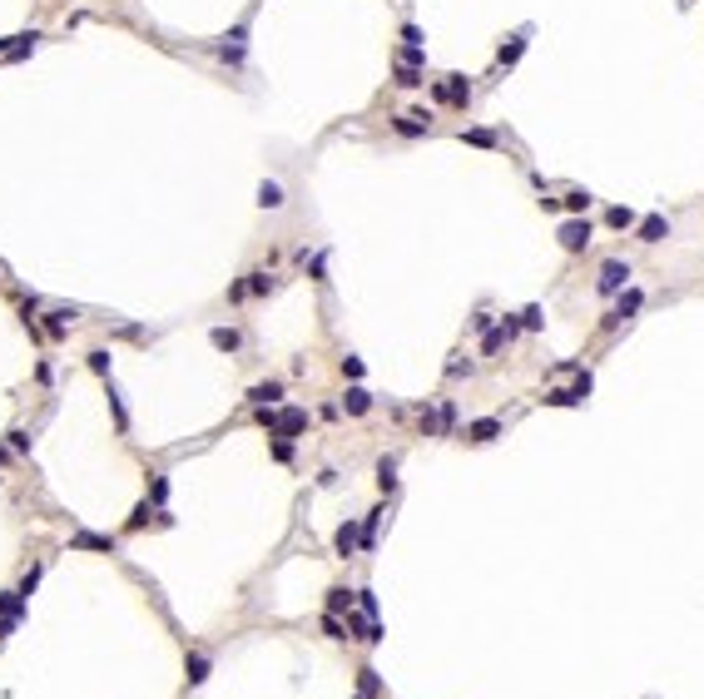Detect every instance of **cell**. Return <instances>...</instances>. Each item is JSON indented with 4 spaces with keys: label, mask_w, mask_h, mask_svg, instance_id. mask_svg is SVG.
<instances>
[{
    "label": "cell",
    "mask_w": 704,
    "mask_h": 699,
    "mask_svg": "<svg viewBox=\"0 0 704 699\" xmlns=\"http://www.w3.org/2000/svg\"><path fill=\"white\" fill-rule=\"evenodd\" d=\"M556 243L575 258V253H585L590 243H595V224H590V213H566V219L556 224Z\"/></svg>",
    "instance_id": "1"
},
{
    "label": "cell",
    "mask_w": 704,
    "mask_h": 699,
    "mask_svg": "<svg viewBox=\"0 0 704 699\" xmlns=\"http://www.w3.org/2000/svg\"><path fill=\"white\" fill-rule=\"evenodd\" d=\"M630 278H635V263L615 253V258L601 263V273H595V293H601V298H615V293L630 288Z\"/></svg>",
    "instance_id": "2"
},
{
    "label": "cell",
    "mask_w": 704,
    "mask_h": 699,
    "mask_svg": "<svg viewBox=\"0 0 704 699\" xmlns=\"http://www.w3.org/2000/svg\"><path fill=\"white\" fill-rule=\"evenodd\" d=\"M640 308H645V288H625V293H615V308L595 322V328H601V333H615V328H625Z\"/></svg>",
    "instance_id": "3"
},
{
    "label": "cell",
    "mask_w": 704,
    "mask_h": 699,
    "mask_svg": "<svg viewBox=\"0 0 704 699\" xmlns=\"http://www.w3.org/2000/svg\"><path fill=\"white\" fill-rule=\"evenodd\" d=\"M670 233H675V224H670V213H665V208L640 213V224H635V243H645V248H660Z\"/></svg>",
    "instance_id": "4"
},
{
    "label": "cell",
    "mask_w": 704,
    "mask_h": 699,
    "mask_svg": "<svg viewBox=\"0 0 704 699\" xmlns=\"http://www.w3.org/2000/svg\"><path fill=\"white\" fill-rule=\"evenodd\" d=\"M531 35H536V25H521L516 35H506V40H501V50H496V70H516V60L526 55Z\"/></svg>",
    "instance_id": "5"
},
{
    "label": "cell",
    "mask_w": 704,
    "mask_h": 699,
    "mask_svg": "<svg viewBox=\"0 0 704 699\" xmlns=\"http://www.w3.org/2000/svg\"><path fill=\"white\" fill-rule=\"evenodd\" d=\"M392 134H402V139H426V134H431V115H426V110L392 115Z\"/></svg>",
    "instance_id": "6"
},
{
    "label": "cell",
    "mask_w": 704,
    "mask_h": 699,
    "mask_svg": "<svg viewBox=\"0 0 704 699\" xmlns=\"http://www.w3.org/2000/svg\"><path fill=\"white\" fill-rule=\"evenodd\" d=\"M219 55L229 60V65H243V55H248V15L224 35V45H219Z\"/></svg>",
    "instance_id": "7"
},
{
    "label": "cell",
    "mask_w": 704,
    "mask_h": 699,
    "mask_svg": "<svg viewBox=\"0 0 704 699\" xmlns=\"http://www.w3.org/2000/svg\"><path fill=\"white\" fill-rule=\"evenodd\" d=\"M501 432H506V426H501V417H476V421H466V442H476V447L496 442Z\"/></svg>",
    "instance_id": "8"
},
{
    "label": "cell",
    "mask_w": 704,
    "mask_h": 699,
    "mask_svg": "<svg viewBox=\"0 0 704 699\" xmlns=\"http://www.w3.org/2000/svg\"><path fill=\"white\" fill-rule=\"evenodd\" d=\"M635 224H640V213H635L630 203H610V208H605V229H615V233L630 229V233H635Z\"/></svg>",
    "instance_id": "9"
},
{
    "label": "cell",
    "mask_w": 704,
    "mask_h": 699,
    "mask_svg": "<svg viewBox=\"0 0 704 699\" xmlns=\"http://www.w3.org/2000/svg\"><path fill=\"white\" fill-rule=\"evenodd\" d=\"M343 412H347V417H367V412H372V392L352 382V387L343 392Z\"/></svg>",
    "instance_id": "10"
},
{
    "label": "cell",
    "mask_w": 704,
    "mask_h": 699,
    "mask_svg": "<svg viewBox=\"0 0 704 699\" xmlns=\"http://www.w3.org/2000/svg\"><path fill=\"white\" fill-rule=\"evenodd\" d=\"M248 402H253V407H278V402H283V382L273 377V382H258V387H248Z\"/></svg>",
    "instance_id": "11"
},
{
    "label": "cell",
    "mask_w": 704,
    "mask_h": 699,
    "mask_svg": "<svg viewBox=\"0 0 704 699\" xmlns=\"http://www.w3.org/2000/svg\"><path fill=\"white\" fill-rule=\"evenodd\" d=\"M590 203H595V194L580 189V184H570V189L561 194V208H566V213H590Z\"/></svg>",
    "instance_id": "12"
},
{
    "label": "cell",
    "mask_w": 704,
    "mask_h": 699,
    "mask_svg": "<svg viewBox=\"0 0 704 699\" xmlns=\"http://www.w3.org/2000/svg\"><path fill=\"white\" fill-rule=\"evenodd\" d=\"M333 546H338L343 556H352V551L362 546V526H357V521H343V526H338V535H333Z\"/></svg>",
    "instance_id": "13"
},
{
    "label": "cell",
    "mask_w": 704,
    "mask_h": 699,
    "mask_svg": "<svg viewBox=\"0 0 704 699\" xmlns=\"http://www.w3.org/2000/svg\"><path fill=\"white\" fill-rule=\"evenodd\" d=\"M447 89H452V110H471V80L466 75H447Z\"/></svg>",
    "instance_id": "14"
},
{
    "label": "cell",
    "mask_w": 704,
    "mask_h": 699,
    "mask_svg": "<svg viewBox=\"0 0 704 699\" xmlns=\"http://www.w3.org/2000/svg\"><path fill=\"white\" fill-rule=\"evenodd\" d=\"M288 199H283V184L278 179H263L258 184V208H283Z\"/></svg>",
    "instance_id": "15"
},
{
    "label": "cell",
    "mask_w": 704,
    "mask_h": 699,
    "mask_svg": "<svg viewBox=\"0 0 704 699\" xmlns=\"http://www.w3.org/2000/svg\"><path fill=\"white\" fill-rule=\"evenodd\" d=\"M352 605H357V590H343V585L328 590V615H347Z\"/></svg>",
    "instance_id": "16"
},
{
    "label": "cell",
    "mask_w": 704,
    "mask_h": 699,
    "mask_svg": "<svg viewBox=\"0 0 704 699\" xmlns=\"http://www.w3.org/2000/svg\"><path fill=\"white\" fill-rule=\"evenodd\" d=\"M377 491H397V456H382V461H377Z\"/></svg>",
    "instance_id": "17"
},
{
    "label": "cell",
    "mask_w": 704,
    "mask_h": 699,
    "mask_svg": "<svg viewBox=\"0 0 704 699\" xmlns=\"http://www.w3.org/2000/svg\"><path fill=\"white\" fill-rule=\"evenodd\" d=\"M392 85H397V89H422L426 75H422V65H402V60H397V80H392Z\"/></svg>",
    "instance_id": "18"
},
{
    "label": "cell",
    "mask_w": 704,
    "mask_h": 699,
    "mask_svg": "<svg viewBox=\"0 0 704 699\" xmlns=\"http://www.w3.org/2000/svg\"><path fill=\"white\" fill-rule=\"evenodd\" d=\"M0 615H6L10 625H20V615H25V596H20V590H6V596H0Z\"/></svg>",
    "instance_id": "19"
},
{
    "label": "cell",
    "mask_w": 704,
    "mask_h": 699,
    "mask_svg": "<svg viewBox=\"0 0 704 699\" xmlns=\"http://www.w3.org/2000/svg\"><path fill=\"white\" fill-rule=\"evenodd\" d=\"M461 144H471V149H496L501 134H496V129H461Z\"/></svg>",
    "instance_id": "20"
},
{
    "label": "cell",
    "mask_w": 704,
    "mask_h": 699,
    "mask_svg": "<svg viewBox=\"0 0 704 699\" xmlns=\"http://www.w3.org/2000/svg\"><path fill=\"white\" fill-rule=\"evenodd\" d=\"M208 343H213V347H219V352H238V347H243V338H238V328H213V333H208Z\"/></svg>",
    "instance_id": "21"
},
{
    "label": "cell",
    "mask_w": 704,
    "mask_h": 699,
    "mask_svg": "<svg viewBox=\"0 0 704 699\" xmlns=\"http://www.w3.org/2000/svg\"><path fill=\"white\" fill-rule=\"evenodd\" d=\"M273 288H278V278H273V273H248V298H268Z\"/></svg>",
    "instance_id": "22"
},
{
    "label": "cell",
    "mask_w": 704,
    "mask_h": 699,
    "mask_svg": "<svg viewBox=\"0 0 704 699\" xmlns=\"http://www.w3.org/2000/svg\"><path fill=\"white\" fill-rule=\"evenodd\" d=\"M540 402H546V407H580V397H575L570 387H551V392L540 397Z\"/></svg>",
    "instance_id": "23"
},
{
    "label": "cell",
    "mask_w": 704,
    "mask_h": 699,
    "mask_svg": "<svg viewBox=\"0 0 704 699\" xmlns=\"http://www.w3.org/2000/svg\"><path fill=\"white\" fill-rule=\"evenodd\" d=\"M184 670H189V684H203L208 679V655H189Z\"/></svg>",
    "instance_id": "24"
},
{
    "label": "cell",
    "mask_w": 704,
    "mask_h": 699,
    "mask_svg": "<svg viewBox=\"0 0 704 699\" xmlns=\"http://www.w3.org/2000/svg\"><path fill=\"white\" fill-rule=\"evenodd\" d=\"M45 333H50V338H65V333H70V312H45Z\"/></svg>",
    "instance_id": "25"
},
{
    "label": "cell",
    "mask_w": 704,
    "mask_h": 699,
    "mask_svg": "<svg viewBox=\"0 0 704 699\" xmlns=\"http://www.w3.org/2000/svg\"><path fill=\"white\" fill-rule=\"evenodd\" d=\"M75 546H80V551H115L110 535H89V531H85V535H75Z\"/></svg>",
    "instance_id": "26"
},
{
    "label": "cell",
    "mask_w": 704,
    "mask_h": 699,
    "mask_svg": "<svg viewBox=\"0 0 704 699\" xmlns=\"http://www.w3.org/2000/svg\"><path fill=\"white\" fill-rule=\"evenodd\" d=\"M521 322H526V333H540V328H546V312H540V303L521 308Z\"/></svg>",
    "instance_id": "27"
},
{
    "label": "cell",
    "mask_w": 704,
    "mask_h": 699,
    "mask_svg": "<svg viewBox=\"0 0 704 699\" xmlns=\"http://www.w3.org/2000/svg\"><path fill=\"white\" fill-rule=\"evenodd\" d=\"M338 367H343V377H347V382H362V372H367V367H362V357H343Z\"/></svg>",
    "instance_id": "28"
},
{
    "label": "cell",
    "mask_w": 704,
    "mask_h": 699,
    "mask_svg": "<svg viewBox=\"0 0 704 699\" xmlns=\"http://www.w3.org/2000/svg\"><path fill=\"white\" fill-rule=\"evenodd\" d=\"M322 635H328V640H347V625L338 615H322Z\"/></svg>",
    "instance_id": "29"
},
{
    "label": "cell",
    "mask_w": 704,
    "mask_h": 699,
    "mask_svg": "<svg viewBox=\"0 0 704 699\" xmlns=\"http://www.w3.org/2000/svg\"><path fill=\"white\" fill-rule=\"evenodd\" d=\"M357 684H362V694H382V679H377V670H357Z\"/></svg>",
    "instance_id": "30"
},
{
    "label": "cell",
    "mask_w": 704,
    "mask_h": 699,
    "mask_svg": "<svg viewBox=\"0 0 704 699\" xmlns=\"http://www.w3.org/2000/svg\"><path fill=\"white\" fill-rule=\"evenodd\" d=\"M110 362H115V357L104 352V347H94V352H89V367L99 372V377H110Z\"/></svg>",
    "instance_id": "31"
},
{
    "label": "cell",
    "mask_w": 704,
    "mask_h": 699,
    "mask_svg": "<svg viewBox=\"0 0 704 699\" xmlns=\"http://www.w3.org/2000/svg\"><path fill=\"white\" fill-rule=\"evenodd\" d=\"M402 40H407V45H417V50L426 45V35H422V25H417V20H402Z\"/></svg>",
    "instance_id": "32"
},
{
    "label": "cell",
    "mask_w": 704,
    "mask_h": 699,
    "mask_svg": "<svg viewBox=\"0 0 704 699\" xmlns=\"http://www.w3.org/2000/svg\"><path fill=\"white\" fill-rule=\"evenodd\" d=\"M149 496H154V506H164V501H169V476H154V487H149Z\"/></svg>",
    "instance_id": "33"
},
{
    "label": "cell",
    "mask_w": 704,
    "mask_h": 699,
    "mask_svg": "<svg viewBox=\"0 0 704 699\" xmlns=\"http://www.w3.org/2000/svg\"><path fill=\"white\" fill-rule=\"evenodd\" d=\"M536 203H540V213H551V219H556V213H566V208H561V199H556V194H546V189H540V199H536Z\"/></svg>",
    "instance_id": "34"
},
{
    "label": "cell",
    "mask_w": 704,
    "mask_h": 699,
    "mask_svg": "<svg viewBox=\"0 0 704 699\" xmlns=\"http://www.w3.org/2000/svg\"><path fill=\"white\" fill-rule=\"evenodd\" d=\"M491 328H496V317H491V312H486V308H481V312L471 317V333H491Z\"/></svg>",
    "instance_id": "35"
},
{
    "label": "cell",
    "mask_w": 704,
    "mask_h": 699,
    "mask_svg": "<svg viewBox=\"0 0 704 699\" xmlns=\"http://www.w3.org/2000/svg\"><path fill=\"white\" fill-rule=\"evenodd\" d=\"M590 387H595V377H590V372L580 367V377H575V387H570V392H575V397L585 402V397H590Z\"/></svg>",
    "instance_id": "36"
},
{
    "label": "cell",
    "mask_w": 704,
    "mask_h": 699,
    "mask_svg": "<svg viewBox=\"0 0 704 699\" xmlns=\"http://www.w3.org/2000/svg\"><path fill=\"white\" fill-rule=\"evenodd\" d=\"M357 610H362V615H377V596H372V590H357Z\"/></svg>",
    "instance_id": "37"
},
{
    "label": "cell",
    "mask_w": 704,
    "mask_h": 699,
    "mask_svg": "<svg viewBox=\"0 0 704 699\" xmlns=\"http://www.w3.org/2000/svg\"><path fill=\"white\" fill-rule=\"evenodd\" d=\"M243 298H248V278H234L229 283V303H243Z\"/></svg>",
    "instance_id": "38"
},
{
    "label": "cell",
    "mask_w": 704,
    "mask_h": 699,
    "mask_svg": "<svg viewBox=\"0 0 704 699\" xmlns=\"http://www.w3.org/2000/svg\"><path fill=\"white\" fill-rule=\"evenodd\" d=\"M273 461H293V442H288V437L273 442Z\"/></svg>",
    "instance_id": "39"
},
{
    "label": "cell",
    "mask_w": 704,
    "mask_h": 699,
    "mask_svg": "<svg viewBox=\"0 0 704 699\" xmlns=\"http://www.w3.org/2000/svg\"><path fill=\"white\" fill-rule=\"evenodd\" d=\"M35 585H40V565H30V575L20 580V596H30V590H35Z\"/></svg>",
    "instance_id": "40"
},
{
    "label": "cell",
    "mask_w": 704,
    "mask_h": 699,
    "mask_svg": "<svg viewBox=\"0 0 704 699\" xmlns=\"http://www.w3.org/2000/svg\"><path fill=\"white\" fill-rule=\"evenodd\" d=\"M313 278H317V283H328V258H322V253L313 258Z\"/></svg>",
    "instance_id": "41"
},
{
    "label": "cell",
    "mask_w": 704,
    "mask_h": 699,
    "mask_svg": "<svg viewBox=\"0 0 704 699\" xmlns=\"http://www.w3.org/2000/svg\"><path fill=\"white\" fill-rule=\"evenodd\" d=\"M149 516H154V511H149V501H144V506H139V511H134V516H129V531H139V526H144V521H149Z\"/></svg>",
    "instance_id": "42"
},
{
    "label": "cell",
    "mask_w": 704,
    "mask_h": 699,
    "mask_svg": "<svg viewBox=\"0 0 704 699\" xmlns=\"http://www.w3.org/2000/svg\"><path fill=\"white\" fill-rule=\"evenodd\" d=\"M0 461H6V452H0Z\"/></svg>",
    "instance_id": "43"
}]
</instances>
